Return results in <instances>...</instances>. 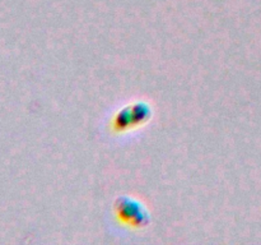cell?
<instances>
[{"label": "cell", "mask_w": 261, "mask_h": 245, "mask_svg": "<svg viewBox=\"0 0 261 245\" xmlns=\"http://www.w3.org/2000/svg\"><path fill=\"white\" fill-rule=\"evenodd\" d=\"M114 212L117 219L133 229H144L150 224V213L138 199L120 195L114 201Z\"/></svg>", "instance_id": "6da1fadb"}, {"label": "cell", "mask_w": 261, "mask_h": 245, "mask_svg": "<svg viewBox=\"0 0 261 245\" xmlns=\"http://www.w3.org/2000/svg\"><path fill=\"white\" fill-rule=\"evenodd\" d=\"M152 115V107L147 102H132L116 112L114 120H112V130L115 133L129 132V130L147 124Z\"/></svg>", "instance_id": "7a4b0ae2"}]
</instances>
